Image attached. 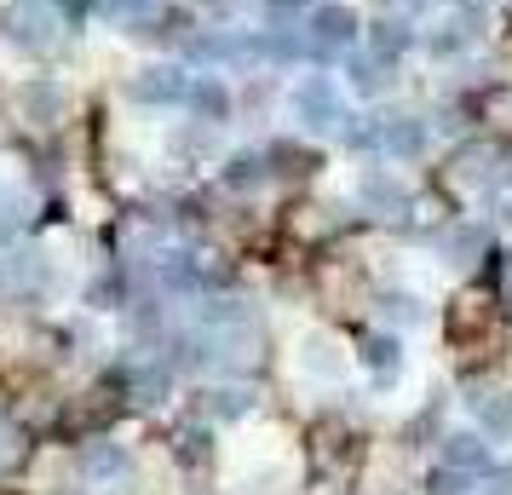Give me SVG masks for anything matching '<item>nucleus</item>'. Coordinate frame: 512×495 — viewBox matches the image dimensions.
<instances>
[{
    "instance_id": "f257e3e1",
    "label": "nucleus",
    "mask_w": 512,
    "mask_h": 495,
    "mask_svg": "<svg viewBox=\"0 0 512 495\" xmlns=\"http://www.w3.org/2000/svg\"><path fill=\"white\" fill-rule=\"evenodd\" d=\"M70 29L58 24L47 0H6L0 6V47H12L18 58H52L64 47Z\"/></svg>"
},
{
    "instance_id": "20e7f679",
    "label": "nucleus",
    "mask_w": 512,
    "mask_h": 495,
    "mask_svg": "<svg viewBox=\"0 0 512 495\" xmlns=\"http://www.w3.org/2000/svg\"><path fill=\"white\" fill-rule=\"evenodd\" d=\"M24 219H29V213H24V196H18V190H0V248L24 231Z\"/></svg>"
},
{
    "instance_id": "39448f33",
    "label": "nucleus",
    "mask_w": 512,
    "mask_h": 495,
    "mask_svg": "<svg viewBox=\"0 0 512 495\" xmlns=\"http://www.w3.org/2000/svg\"><path fill=\"white\" fill-rule=\"evenodd\" d=\"M81 461H87V472H93V478H110V472L121 467V455H116L110 444H93L87 455H81Z\"/></svg>"
},
{
    "instance_id": "7ed1b4c3",
    "label": "nucleus",
    "mask_w": 512,
    "mask_h": 495,
    "mask_svg": "<svg viewBox=\"0 0 512 495\" xmlns=\"http://www.w3.org/2000/svg\"><path fill=\"white\" fill-rule=\"evenodd\" d=\"M190 93L185 70H173V64H144V70H133V81H127V98L133 104H144V110H179Z\"/></svg>"
},
{
    "instance_id": "f03ea898",
    "label": "nucleus",
    "mask_w": 512,
    "mask_h": 495,
    "mask_svg": "<svg viewBox=\"0 0 512 495\" xmlns=\"http://www.w3.org/2000/svg\"><path fill=\"white\" fill-rule=\"evenodd\" d=\"M12 104H18V121H29V127H58L70 110V87H64V75L35 70L12 87Z\"/></svg>"
}]
</instances>
